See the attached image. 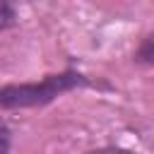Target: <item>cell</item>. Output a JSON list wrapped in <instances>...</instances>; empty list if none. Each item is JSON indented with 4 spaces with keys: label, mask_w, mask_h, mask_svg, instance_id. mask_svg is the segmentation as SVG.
Masks as SVG:
<instances>
[{
    "label": "cell",
    "mask_w": 154,
    "mask_h": 154,
    "mask_svg": "<svg viewBox=\"0 0 154 154\" xmlns=\"http://www.w3.org/2000/svg\"><path fill=\"white\" fill-rule=\"evenodd\" d=\"M94 87V79L77 67H65L60 72L43 75L34 82H10L0 87V108L2 111H24V108H41L53 103L55 99Z\"/></svg>",
    "instance_id": "1"
},
{
    "label": "cell",
    "mask_w": 154,
    "mask_h": 154,
    "mask_svg": "<svg viewBox=\"0 0 154 154\" xmlns=\"http://www.w3.org/2000/svg\"><path fill=\"white\" fill-rule=\"evenodd\" d=\"M132 60L144 67H154V29L147 31L132 51Z\"/></svg>",
    "instance_id": "2"
},
{
    "label": "cell",
    "mask_w": 154,
    "mask_h": 154,
    "mask_svg": "<svg viewBox=\"0 0 154 154\" xmlns=\"http://www.w3.org/2000/svg\"><path fill=\"white\" fill-rule=\"evenodd\" d=\"M17 24V7L10 2H0V34Z\"/></svg>",
    "instance_id": "3"
},
{
    "label": "cell",
    "mask_w": 154,
    "mask_h": 154,
    "mask_svg": "<svg viewBox=\"0 0 154 154\" xmlns=\"http://www.w3.org/2000/svg\"><path fill=\"white\" fill-rule=\"evenodd\" d=\"M12 147V130L7 125V120L0 116V154H7Z\"/></svg>",
    "instance_id": "4"
},
{
    "label": "cell",
    "mask_w": 154,
    "mask_h": 154,
    "mask_svg": "<svg viewBox=\"0 0 154 154\" xmlns=\"http://www.w3.org/2000/svg\"><path fill=\"white\" fill-rule=\"evenodd\" d=\"M84 154H140V152L128 149V147H118V144H103V147H94Z\"/></svg>",
    "instance_id": "5"
}]
</instances>
